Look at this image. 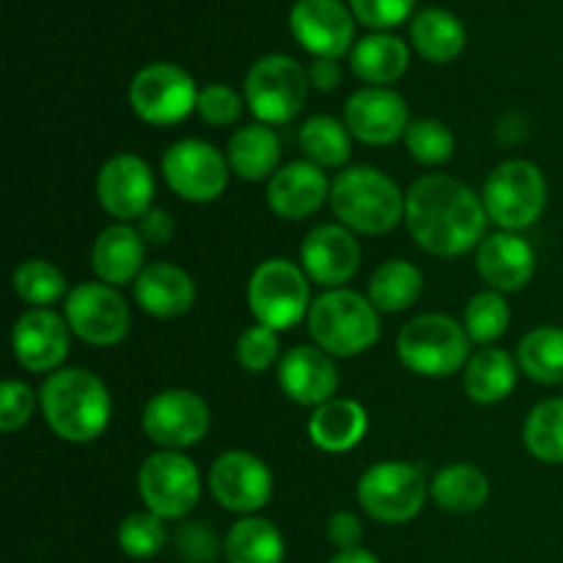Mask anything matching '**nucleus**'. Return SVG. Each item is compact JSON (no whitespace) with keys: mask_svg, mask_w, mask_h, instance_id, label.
Returning <instances> with one entry per match:
<instances>
[{"mask_svg":"<svg viewBox=\"0 0 563 563\" xmlns=\"http://www.w3.org/2000/svg\"><path fill=\"white\" fill-rule=\"evenodd\" d=\"M405 146L410 157L421 165H443L456 148V137L443 121H412L405 132Z\"/></svg>","mask_w":563,"mask_h":563,"instance_id":"ea45409f","label":"nucleus"},{"mask_svg":"<svg viewBox=\"0 0 563 563\" xmlns=\"http://www.w3.org/2000/svg\"><path fill=\"white\" fill-rule=\"evenodd\" d=\"M330 563H379V561L377 555H372L368 550L352 548V550H339V555H335Z\"/></svg>","mask_w":563,"mask_h":563,"instance_id":"8fccbe9b","label":"nucleus"},{"mask_svg":"<svg viewBox=\"0 0 563 563\" xmlns=\"http://www.w3.org/2000/svg\"><path fill=\"white\" fill-rule=\"evenodd\" d=\"M174 231L176 223L174 218H170V212H165V209L152 207L141 220H137V234H141L143 242H148V245H165V242L174 236Z\"/></svg>","mask_w":563,"mask_h":563,"instance_id":"49530a36","label":"nucleus"},{"mask_svg":"<svg viewBox=\"0 0 563 563\" xmlns=\"http://www.w3.org/2000/svg\"><path fill=\"white\" fill-rule=\"evenodd\" d=\"M308 71L289 55L256 60L245 77V102L262 124H289L308 97Z\"/></svg>","mask_w":563,"mask_h":563,"instance_id":"6e6552de","label":"nucleus"},{"mask_svg":"<svg viewBox=\"0 0 563 563\" xmlns=\"http://www.w3.org/2000/svg\"><path fill=\"white\" fill-rule=\"evenodd\" d=\"M229 563H284L286 544L278 528L264 517H242L225 537Z\"/></svg>","mask_w":563,"mask_h":563,"instance_id":"473e14b6","label":"nucleus"},{"mask_svg":"<svg viewBox=\"0 0 563 563\" xmlns=\"http://www.w3.org/2000/svg\"><path fill=\"white\" fill-rule=\"evenodd\" d=\"M154 181L152 168L137 154H115L104 159L97 176V198L104 212L119 223L141 220L154 203Z\"/></svg>","mask_w":563,"mask_h":563,"instance_id":"2eb2a0df","label":"nucleus"},{"mask_svg":"<svg viewBox=\"0 0 563 563\" xmlns=\"http://www.w3.org/2000/svg\"><path fill=\"white\" fill-rule=\"evenodd\" d=\"M344 124L357 141L368 143V146H388V143L405 137L412 121L401 93L383 86H368L346 99Z\"/></svg>","mask_w":563,"mask_h":563,"instance_id":"a211bd4d","label":"nucleus"},{"mask_svg":"<svg viewBox=\"0 0 563 563\" xmlns=\"http://www.w3.org/2000/svg\"><path fill=\"white\" fill-rule=\"evenodd\" d=\"M137 489L146 511L159 520H179L201 500V473L179 451H157L141 465Z\"/></svg>","mask_w":563,"mask_h":563,"instance_id":"9d476101","label":"nucleus"},{"mask_svg":"<svg viewBox=\"0 0 563 563\" xmlns=\"http://www.w3.org/2000/svg\"><path fill=\"white\" fill-rule=\"evenodd\" d=\"M509 302L500 291H478V295L471 297V302L465 306V317H462V324H465V333L473 344L489 346L506 333L509 328Z\"/></svg>","mask_w":563,"mask_h":563,"instance_id":"4c0bfd02","label":"nucleus"},{"mask_svg":"<svg viewBox=\"0 0 563 563\" xmlns=\"http://www.w3.org/2000/svg\"><path fill=\"white\" fill-rule=\"evenodd\" d=\"M487 218L500 231H522L542 218L548 207V181L539 165L528 159H506L484 181Z\"/></svg>","mask_w":563,"mask_h":563,"instance_id":"423d86ee","label":"nucleus"},{"mask_svg":"<svg viewBox=\"0 0 563 563\" xmlns=\"http://www.w3.org/2000/svg\"><path fill=\"white\" fill-rule=\"evenodd\" d=\"M209 423L212 416L207 401L185 388L163 390L148 399L141 418L146 438L163 451H179L201 443L209 432Z\"/></svg>","mask_w":563,"mask_h":563,"instance_id":"4468645a","label":"nucleus"},{"mask_svg":"<svg viewBox=\"0 0 563 563\" xmlns=\"http://www.w3.org/2000/svg\"><path fill=\"white\" fill-rule=\"evenodd\" d=\"M306 269L286 258L262 262L247 284V306L258 324L273 330H289L308 317L311 306Z\"/></svg>","mask_w":563,"mask_h":563,"instance_id":"0eeeda50","label":"nucleus"},{"mask_svg":"<svg viewBox=\"0 0 563 563\" xmlns=\"http://www.w3.org/2000/svg\"><path fill=\"white\" fill-rule=\"evenodd\" d=\"M198 115L212 126H231L242 115V97L231 86L209 82L198 91Z\"/></svg>","mask_w":563,"mask_h":563,"instance_id":"79ce46f5","label":"nucleus"},{"mask_svg":"<svg viewBox=\"0 0 563 563\" xmlns=\"http://www.w3.org/2000/svg\"><path fill=\"white\" fill-rule=\"evenodd\" d=\"M405 192L372 165H352L330 185L333 214L357 234H388L405 220Z\"/></svg>","mask_w":563,"mask_h":563,"instance_id":"7ed1b4c3","label":"nucleus"},{"mask_svg":"<svg viewBox=\"0 0 563 563\" xmlns=\"http://www.w3.org/2000/svg\"><path fill=\"white\" fill-rule=\"evenodd\" d=\"M421 269L405 258H390L374 269L372 280H368V300L377 311L399 313L407 311L421 297Z\"/></svg>","mask_w":563,"mask_h":563,"instance_id":"2f4dec72","label":"nucleus"},{"mask_svg":"<svg viewBox=\"0 0 563 563\" xmlns=\"http://www.w3.org/2000/svg\"><path fill=\"white\" fill-rule=\"evenodd\" d=\"M300 148L308 163L319 168H341L352 157V135L344 121L313 115L300 126Z\"/></svg>","mask_w":563,"mask_h":563,"instance_id":"f704fd0d","label":"nucleus"},{"mask_svg":"<svg viewBox=\"0 0 563 563\" xmlns=\"http://www.w3.org/2000/svg\"><path fill=\"white\" fill-rule=\"evenodd\" d=\"M328 539L339 550H352L361 548L363 539V522L357 520L352 511H339V515L330 517L328 522Z\"/></svg>","mask_w":563,"mask_h":563,"instance_id":"a18cd8bd","label":"nucleus"},{"mask_svg":"<svg viewBox=\"0 0 563 563\" xmlns=\"http://www.w3.org/2000/svg\"><path fill=\"white\" fill-rule=\"evenodd\" d=\"M429 489L421 471L407 462H377L357 482V504L385 526H401L418 517Z\"/></svg>","mask_w":563,"mask_h":563,"instance_id":"1a4fd4ad","label":"nucleus"},{"mask_svg":"<svg viewBox=\"0 0 563 563\" xmlns=\"http://www.w3.org/2000/svg\"><path fill=\"white\" fill-rule=\"evenodd\" d=\"M143 258H146V242L130 223L108 225L93 240L91 267L108 286L135 284L137 275L143 273Z\"/></svg>","mask_w":563,"mask_h":563,"instance_id":"393cba45","label":"nucleus"},{"mask_svg":"<svg viewBox=\"0 0 563 563\" xmlns=\"http://www.w3.org/2000/svg\"><path fill=\"white\" fill-rule=\"evenodd\" d=\"M517 361L506 350L484 346L465 366V394L476 405H498L517 385Z\"/></svg>","mask_w":563,"mask_h":563,"instance_id":"cd10ccee","label":"nucleus"},{"mask_svg":"<svg viewBox=\"0 0 563 563\" xmlns=\"http://www.w3.org/2000/svg\"><path fill=\"white\" fill-rule=\"evenodd\" d=\"M33 410H36V394L31 385L20 383V379H5L0 385V429L5 434L25 427Z\"/></svg>","mask_w":563,"mask_h":563,"instance_id":"37998d69","label":"nucleus"},{"mask_svg":"<svg viewBox=\"0 0 563 563\" xmlns=\"http://www.w3.org/2000/svg\"><path fill=\"white\" fill-rule=\"evenodd\" d=\"M229 159L207 141L185 137L165 148L163 176L170 190L190 203H209L229 185Z\"/></svg>","mask_w":563,"mask_h":563,"instance_id":"f8f14e48","label":"nucleus"},{"mask_svg":"<svg viewBox=\"0 0 563 563\" xmlns=\"http://www.w3.org/2000/svg\"><path fill=\"white\" fill-rule=\"evenodd\" d=\"M38 405L44 421L66 443H91L110 423V394L102 379L86 368H58L47 374Z\"/></svg>","mask_w":563,"mask_h":563,"instance_id":"f03ea898","label":"nucleus"},{"mask_svg":"<svg viewBox=\"0 0 563 563\" xmlns=\"http://www.w3.org/2000/svg\"><path fill=\"white\" fill-rule=\"evenodd\" d=\"M14 291L22 302L33 308H47L55 302L66 300L69 286H66V275L55 267L53 262L44 258H27L14 269Z\"/></svg>","mask_w":563,"mask_h":563,"instance_id":"e433bc0d","label":"nucleus"},{"mask_svg":"<svg viewBox=\"0 0 563 563\" xmlns=\"http://www.w3.org/2000/svg\"><path fill=\"white\" fill-rule=\"evenodd\" d=\"M278 330L264 328V324L258 322L253 324V328H247L245 333L240 335V341H236V363L251 374L267 372V368L278 361Z\"/></svg>","mask_w":563,"mask_h":563,"instance_id":"a19ab883","label":"nucleus"},{"mask_svg":"<svg viewBox=\"0 0 563 563\" xmlns=\"http://www.w3.org/2000/svg\"><path fill=\"white\" fill-rule=\"evenodd\" d=\"M522 440L539 462L563 465V399H548L533 407Z\"/></svg>","mask_w":563,"mask_h":563,"instance_id":"c9c22d12","label":"nucleus"},{"mask_svg":"<svg viewBox=\"0 0 563 563\" xmlns=\"http://www.w3.org/2000/svg\"><path fill=\"white\" fill-rule=\"evenodd\" d=\"M196 104L198 88L181 66L148 64L130 82V108L152 126L179 124Z\"/></svg>","mask_w":563,"mask_h":563,"instance_id":"9b49d317","label":"nucleus"},{"mask_svg":"<svg viewBox=\"0 0 563 563\" xmlns=\"http://www.w3.org/2000/svg\"><path fill=\"white\" fill-rule=\"evenodd\" d=\"M330 198V181L324 168L295 159L278 168L267 185V203L278 218L302 220L317 212Z\"/></svg>","mask_w":563,"mask_h":563,"instance_id":"5701e85b","label":"nucleus"},{"mask_svg":"<svg viewBox=\"0 0 563 563\" xmlns=\"http://www.w3.org/2000/svg\"><path fill=\"white\" fill-rule=\"evenodd\" d=\"M429 495L440 509L451 515H471L478 511L489 498V482L478 467L473 465H449L432 478Z\"/></svg>","mask_w":563,"mask_h":563,"instance_id":"c756f323","label":"nucleus"},{"mask_svg":"<svg viewBox=\"0 0 563 563\" xmlns=\"http://www.w3.org/2000/svg\"><path fill=\"white\" fill-rule=\"evenodd\" d=\"M289 25L300 47L317 58H341L355 36L352 14L341 0H297Z\"/></svg>","mask_w":563,"mask_h":563,"instance_id":"aec40b11","label":"nucleus"},{"mask_svg":"<svg viewBox=\"0 0 563 563\" xmlns=\"http://www.w3.org/2000/svg\"><path fill=\"white\" fill-rule=\"evenodd\" d=\"M396 352L412 374L451 377L471 355V339L449 313H421L401 328Z\"/></svg>","mask_w":563,"mask_h":563,"instance_id":"39448f33","label":"nucleus"},{"mask_svg":"<svg viewBox=\"0 0 563 563\" xmlns=\"http://www.w3.org/2000/svg\"><path fill=\"white\" fill-rule=\"evenodd\" d=\"M278 385L286 399L317 410L324 401L335 399L339 368H335L333 355L319 346L300 344L278 361Z\"/></svg>","mask_w":563,"mask_h":563,"instance_id":"412c9836","label":"nucleus"},{"mask_svg":"<svg viewBox=\"0 0 563 563\" xmlns=\"http://www.w3.org/2000/svg\"><path fill=\"white\" fill-rule=\"evenodd\" d=\"M231 174L245 181H264L278 174L280 137L269 124H247L231 135L225 148Z\"/></svg>","mask_w":563,"mask_h":563,"instance_id":"bb28decb","label":"nucleus"},{"mask_svg":"<svg viewBox=\"0 0 563 563\" xmlns=\"http://www.w3.org/2000/svg\"><path fill=\"white\" fill-rule=\"evenodd\" d=\"M478 275L493 291L509 295L520 291L531 284L533 269H537V253L515 231H498V234L484 236L476 256Z\"/></svg>","mask_w":563,"mask_h":563,"instance_id":"4be33fe9","label":"nucleus"},{"mask_svg":"<svg viewBox=\"0 0 563 563\" xmlns=\"http://www.w3.org/2000/svg\"><path fill=\"white\" fill-rule=\"evenodd\" d=\"M410 64V49L401 38L388 36V33H372V36L361 38L352 47L350 66L355 77L372 86H388L396 82L407 71Z\"/></svg>","mask_w":563,"mask_h":563,"instance_id":"c85d7f7f","label":"nucleus"},{"mask_svg":"<svg viewBox=\"0 0 563 563\" xmlns=\"http://www.w3.org/2000/svg\"><path fill=\"white\" fill-rule=\"evenodd\" d=\"M517 366L533 383L561 385L563 383V328L542 324L526 333L517 346Z\"/></svg>","mask_w":563,"mask_h":563,"instance_id":"72a5a7b5","label":"nucleus"},{"mask_svg":"<svg viewBox=\"0 0 563 563\" xmlns=\"http://www.w3.org/2000/svg\"><path fill=\"white\" fill-rule=\"evenodd\" d=\"M132 295L143 313L154 319H176L196 302V284L181 267L168 262H154L143 267L132 284Z\"/></svg>","mask_w":563,"mask_h":563,"instance_id":"b1692460","label":"nucleus"},{"mask_svg":"<svg viewBox=\"0 0 563 563\" xmlns=\"http://www.w3.org/2000/svg\"><path fill=\"white\" fill-rule=\"evenodd\" d=\"M66 322L80 341L91 346H115L130 333V308L115 286L91 280L66 295Z\"/></svg>","mask_w":563,"mask_h":563,"instance_id":"ddd939ff","label":"nucleus"},{"mask_svg":"<svg viewBox=\"0 0 563 563\" xmlns=\"http://www.w3.org/2000/svg\"><path fill=\"white\" fill-rule=\"evenodd\" d=\"M300 262L308 280L324 289H344L361 267V245L355 231L341 223H322L306 234L300 245Z\"/></svg>","mask_w":563,"mask_h":563,"instance_id":"f3484780","label":"nucleus"},{"mask_svg":"<svg viewBox=\"0 0 563 563\" xmlns=\"http://www.w3.org/2000/svg\"><path fill=\"white\" fill-rule=\"evenodd\" d=\"M405 220L418 247L432 256L454 258L482 245L487 209L482 196L460 179L429 174L407 190Z\"/></svg>","mask_w":563,"mask_h":563,"instance_id":"f257e3e1","label":"nucleus"},{"mask_svg":"<svg viewBox=\"0 0 563 563\" xmlns=\"http://www.w3.org/2000/svg\"><path fill=\"white\" fill-rule=\"evenodd\" d=\"M368 432V416L361 401L330 399L317 407L308 421V438L328 454H344L361 445Z\"/></svg>","mask_w":563,"mask_h":563,"instance_id":"a878e982","label":"nucleus"},{"mask_svg":"<svg viewBox=\"0 0 563 563\" xmlns=\"http://www.w3.org/2000/svg\"><path fill=\"white\" fill-rule=\"evenodd\" d=\"M412 44L432 64H449L465 47V25L445 9H423L410 25Z\"/></svg>","mask_w":563,"mask_h":563,"instance_id":"7c9ffc66","label":"nucleus"},{"mask_svg":"<svg viewBox=\"0 0 563 563\" xmlns=\"http://www.w3.org/2000/svg\"><path fill=\"white\" fill-rule=\"evenodd\" d=\"M69 322L49 308H31L11 330V350L16 363L33 374L58 372L69 355Z\"/></svg>","mask_w":563,"mask_h":563,"instance_id":"6ab92c4d","label":"nucleus"},{"mask_svg":"<svg viewBox=\"0 0 563 563\" xmlns=\"http://www.w3.org/2000/svg\"><path fill=\"white\" fill-rule=\"evenodd\" d=\"M163 522L165 520H159L152 511L126 515L119 526V544L124 555L137 561L154 559L165 548V542H168V531H165Z\"/></svg>","mask_w":563,"mask_h":563,"instance_id":"58836bf2","label":"nucleus"},{"mask_svg":"<svg viewBox=\"0 0 563 563\" xmlns=\"http://www.w3.org/2000/svg\"><path fill=\"white\" fill-rule=\"evenodd\" d=\"M352 14L368 27H394L410 16L416 0H350Z\"/></svg>","mask_w":563,"mask_h":563,"instance_id":"c03bdc74","label":"nucleus"},{"mask_svg":"<svg viewBox=\"0 0 563 563\" xmlns=\"http://www.w3.org/2000/svg\"><path fill=\"white\" fill-rule=\"evenodd\" d=\"M179 542L185 548V553L190 555L192 561H209L214 555V539L207 528L201 526H187L185 531L179 533Z\"/></svg>","mask_w":563,"mask_h":563,"instance_id":"de8ad7c7","label":"nucleus"},{"mask_svg":"<svg viewBox=\"0 0 563 563\" xmlns=\"http://www.w3.org/2000/svg\"><path fill=\"white\" fill-rule=\"evenodd\" d=\"M308 333L328 355H363L379 341V313L357 291L328 289L308 311Z\"/></svg>","mask_w":563,"mask_h":563,"instance_id":"20e7f679","label":"nucleus"},{"mask_svg":"<svg viewBox=\"0 0 563 563\" xmlns=\"http://www.w3.org/2000/svg\"><path fill=\"white\" fill-rule=\"evenodd\" d=\"M308 80L317 91H333L341 82V69L333 58H317L313 60L311 71H308Z\"/></svg>","mask_w":563,"mask_h":563,"instance_id":"09e8293b","label":"nucleus"},{"mask_svg":"<svg viewBox=\"0 0 563 563\" xmlns=\"http://www.w3.org/2000/svg\"><path fill=\"white\" fill-rule=\"evenodd\" d=\"M209 489L223 509L253 515L264 509L273 495V473L251 451H225L209 471Z\"/></svg>","mask_w":563,"mask_h":563,"instance_id":"dca6fc26","label":"nucleus"}]
</instances>
